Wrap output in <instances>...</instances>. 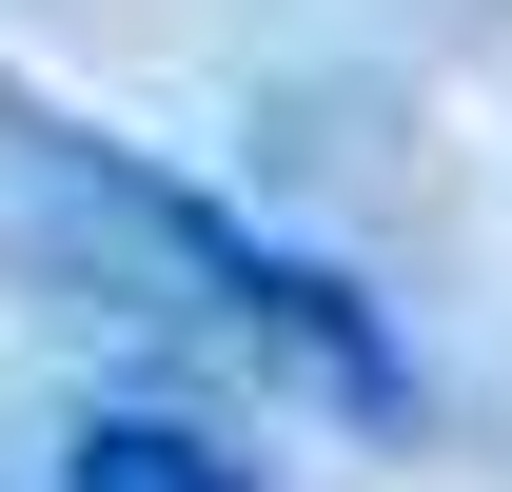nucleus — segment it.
<instances>
[{"label":"nucleus","instance_id":"nucleus-2","mask_svg":"<svg viewBox=\"0 0 512 492\" xmlns=\"http://www.w3.org/2000/svg\"><path fill=\"white\" fill-rule=\"evenodd\" d=\"M60 492H276V473H256L237 433L158 414V394H79L60 414Z\"/></svg>","mask_w":512,"mask_h":492},{"label":"nucleus","instance_id":"nucleus-1","mask_svg":"<svg viewBox=\"0 0 512 492\" xmlns=\"http://www.w3.org/2000/svg\"><path fill=\"white\" fill-rule=\"evenodd\" d=\"M0 197H20V217L99 276V296L197 315V335L276 355L296 394H335V414H414V355L375 335V296H355L335 256H296V237H256V217H217L197 178L119 158V138H60V119H0Z\"/></svg>","mask_w":512,"mask_h":492}]
</instances>
